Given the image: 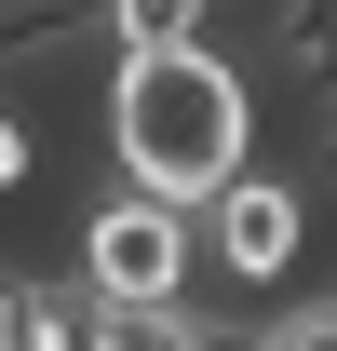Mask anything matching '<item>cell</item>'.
Listing matches in <instances>:
<instances>
[{
  "instance_id": "7a4b0ae2",
  "label": "cell",
  "mask_w": 337,
  "mask_h": 351,
  "mask_svg": "<svg viewBox=\"0 0 337 351\" xmlns=\"http://www.w3.org/2000/svg\"><path fill=\"white\" fill-rule=\"evenodd\" d=\"M68 270L95 284V311H189V284H203V217L162 203V189H108V203H82V230H68Z\"/></svg>"
},
{
  "instance_id": "ba28073f",
  "label": "cell",
  "mask_w": 337,
  "mask_h": 351,
  "mask_svg": "<svg viewBox=\"0 0 337 351\" xmlns=\"http://www.w3.org/2000/svg\"><path fill=\"white\" fill-rule=\"evenodd\" d=\"M27 162H41V149H27V122H14V95H0V203L27 189Z\"/></svg>"
},
{
  "instance_id": "8992f818",
  "label": "cell",
  "mask_w": 337,
  "mask_h": 351,
  "mask_svg": "<svg viewBox=\"0 0 337 351\" xmlns=\"http://www.w3.org/2000/svg\"><path fill=\"white\" fill-rule=\"evenodd\" d=\"M189 351H270V324H243V311H189Z\"/></svg>"
},
{
  "instance_id": "6da1fadb",
  "label": "cell",
  "mask_w": 337,
  "mask_h": 351,
  "mask_svg": "<svg viewBox=\"0 0 337 351\" xmlns=\"http://www.w3.org/2000/svg\"><path fill=\"white\" fill-rule=\"evenodd\" d=\"M108 162H122V189H162L203 217L229 176H256V82L216 41L108 54Z\"/></svg>"
},
{
  "instance_id": "52a82bcc",
  "label": "cell",
  "mask_w": 337,
  "mask_h": 351,
  "mask_svg": "<svg viewBox=\"0 0 337 351\" xmlns=\"http://www.w3.org/2000/svg\"><path fill=\"white\" fill-rule=\"evenodd\" d=\"M270 351H337V298H310V311H284V324H270Z\"/></svg>"
},
{
  "instance_id": "5b68a950",
  "label": "cell",
  "mask_w": 337,
  "mask_h": 351,
  "mask_svg": "<svg viewBox=\"0 0 337 351\" xmlns=\"http://www.w3.org/2000/svg\"><path fill=\"white\" fill-rule=\"evenodd\" d=\"M95 351H189V311H108Z\"/></svg>"
},
{
  "instance_id": "277c9868",
  "label": "cell",
  "mask_w": 337,
  "mask_h": 351,
  "mask_svg": "<svg viewBox=\"0 0 337 351\" xmlns=\"http://www.w3.org/2000/svg\"><path fill=\"white\" fill-rule=\"evenodd\" d=\"M203 14L216 0H108V41L122 54H175V41H203Z\"/></svg>"
},
{
  "instance_id": "9c48e42d",
  "label": "cell",
  "mask_w": 337,
  "mask_h": 351,
  "mask_svg": "<svg viewBox=\"0 0 337 351\" xmlns=\"http://www.w3.org/2000/svg\"><path fill=\"white\" fill-rule=\"evenodd\" d=\"M95 324H108V311H95ZM27 351H95V338H27Z\"/></svg>"
},
{
  "instance_id": "3957f363",
  "label": "cell",
  "mask_w": 337,
  "mask_h": 351,
  "mask_svg": "<svg viewBox=\"0 0 337 351\" xmlns=\"http://www.w3.org/2000/svg\"><path fill=\"white\" fill-rule=\"evenodd\" d=\"M203 257L229 270V284H284V270L310 257V189H297V176H229L203 203Z\"/></svg>"
},
{
  "instance_id": "30bf717a",
  "label": "cell",
  "mask_w": 337,
  "mask_h": 351,
  "mask_svg": "<svg viewBox=\"0 0 337 351\" xmlns=\"http://www.w3.org/2000/svg\"><path fill=\"white\" fill-rule=\"evenodd\" d=\"M0 351H14V284H0Z\"/></svg>"
}]
</instances>
